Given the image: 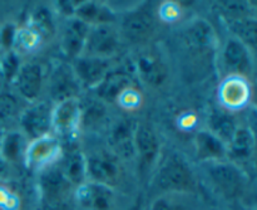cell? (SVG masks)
Returning <instances> with one entry per match:
<instances>
[{
  "label": "cell",
  "instance_id": "6da1fadb",
  "mask_svg": "<svg viewBox=\"0 0 257 210\" xmlns=\"http://www.w3.org/2000/svg\"><path fill=\"white\" fill-rule=\"evenodd\" d=\"M153 189L162 194H197V176L180 154H170L158 165L152 180Z\"/></svg>",
  "mask_w": 257,
  "mask_h": 210
},
{
  "label": "cell",
  "instance_id": "7a4b0ae2",
  "mask_svg": "<svg viewBox=\"0 0 257 210\" xmlns=\"http://www.w3.org/2000/svg\"><path fill=\"white\" fill-rule=\"evenodd\" d=\"M201 168L211 188L226 200H236L247 189L246 174L237 164L227 159L201 163Z\"/></svg>",
  "mask_w": 257,
  "mask_h": 210
},
{
  "label": "cell",
  "instance_id": "3957f363",
  "mask_svg": "<svg viewBox=\"0 0 257 210\" xmlns=\"http://www.w3.org/2000/svg\"><path fill=\"white\" fill-rule=\"evenodd\" d=\"M125 199L118 189L87 180L74 189L70 201L74 210H128Z\"/></svg>",
  "mask_w": 257,
  "mask_h": 210
},
{
  "label": "cell",
  "instance_id": "277c9868",
  "mask_svg": "<svg viewBox=\"0 0 257 210\" xmlns=\"http://www.w3.org/2000/svg\"><path fill=\"white\" fill-rule=\"evenodd\" d=\"M87 180L117 189L123 181L122 160L112 150H97L85 155Z\"/></svg>",
  "mask_w": 257,
  "mask_h": 210
},
{
  "label": "cell",
  "instance_id": "5b68a950",
  "mask_svg": "<svg viewBox=\"0 0 257 210\" xmlns=\"http://www.w3.org/2000/svg\"><path fill=\"white\" fill-rule=\"evenodd\" d=\"M38 191L40 203H63L70 201L74 186L63 174L57 164L38 173Z\"/></svg>",
  "mask_w": 257,
  "mask_h": 210
},
{
  "label": "cell",
  "instance_id": "8992f818",
  "mask_svg": "<svg viewBox=\"0 0 257 210\" xmlns=\"http://www.w3.org/2000/svg\"><path fill=\"white\" fill-rule=\"evenodd\" d=\"M53 106L50 101H37L25 108L19 117L20 132L29 141L38 140L52 132Z\"/></svg>",
  "mask_w": 257,
  "mask_h": 210
},
{
  "label": "cell",
  "instance_id": "52a82bcc",
  "mask_svg": "<svg viewBox=\"0 0 257 210\" xmlns=\"http://www.w3.org/2000/svg\"><path fill=\"white\" fill-rule=\"evenodd\" d=\"M120 42L122 37L115 24L93 25L89 29L83 54L112 59L119 52Z\"/></svg>",
  "mask_w": 257,
  "mask_h": 210
},
{
  "label": "cell",
  "instance_id": "ba28073f",
  "mask_svg": "<svg viewBox=\"0 0 257 210\" xmlns=\"http://www.w3.org/2000/svg\"><path fill=\"white\" fill-rule=\"evenodd\" d=\"M62 153L63 146L60 140L57 136L50 133L44 137L28 143L23 163L28 169L39 173L43 169L57 164Z\"/></svg>",
  "mask_w": 257,
  "mask_h": 210
},
{
  "label": "cell",
  "instance_id": "9c48e42d",
  "mask_svg": "<svg viewBox=\"0 0 257 210\" xmlns=\"http://www.w3.org/2000/svg\"><path fill=\"white\" fill-rule=\"evenodd\" d=\"M80 91L82 86L70 63H60L50 73L48 80V96L50 102L54 105L70 98H78Z\"/></svg>",
  "mask_w": 257,
  "mask_h": 210
},
{
  "label": "cell",
  "instance_id": "30bf717a",
  "mask_svg": "<svg viewBox=\"0 0 257 210\" xmlns=\"http://www.w3.org/2000/svg\"><path fill=\"white\" fill-rule=\"evenodd\" d=\"M118 29L120 37L130 43L146 42L155 30V18L150 9L133 8L123 15Z\"/></svg>",
  "mask_w": 257,
  "mask_h": 210
},
{
  "label": "cell",
  "instance_id": "8fae6325",
  "mask_svg": "<svg viewBox=\"0 0 257 210\" xmlns=\"http://www.w3.org/2000/svg\"><path fill=\"white\" fill-rule=\"evenodd\" d=\"M221 63L228 76H241L248 78L253 73L251 49L235 37L226 40L221 52Z\"/></svg>",
  "mask_w": 257,
  "mask_h": 210
},
{
  "label": "cell",
  "instance_id": "7c38bea8",
  "mask_svg": "<svg viewBox=\"0 0 257 210\" xmlns=\"http://www.w3.org/2000/svg\"><path fill=\"white\" fill-rule=\"evenodd\" d=\"M80 101L79 98H70L53 106L52 131L57 137L68 138L75 135L80 127Z\"/></svg>",
  "mask_w": 257,
  "mask_h": 210
},
{
  "label": "cell",
  "instance_id": "4fadbf2b",
  "mask_svg": "<svg viewBox=\"0 0 257 210\" xmlns=\"http://www.w3.org/2000/svg\"><path fill=\"white\" fill-rule=\"evenodd\" d=\"M13 81L20 97L30 103L37 102L45 85L44 71L37 62L23 63Z\"/></svg>",
  "mask_w": 257,
  "mask_h": 210
},
{
  "label": "cell",
  "instance_id": "5bb4252c",
  "mask_svg": "<svg viewBox=\"0 0 257 210\" xmlns=\"http://www.w3.org/2000/svg\"><path fill=\"white\" fill-rule=\"evenodd\" d=\"M90 25L75 17L65 18L60 30V48L65 57L74 60L84 52Z\"/></svg>",
  "mask_w": 257,
  "mask_h": 210
},
{
  "label": "cell",
  "instance_id": "9a60e30c",
  "mask_svg": "<svg viewBox=\"0 0 257 210\" xmlns=\"http://www.w3.org/2000/svg\"><path fill=\"white\" fill-rule=\"evenodd\" d=\"M218 100L223 110L228 112L242 110L251 100V86L247 78L227 76L218 88Z\"/></svg>",
  "mask_w": 257,
  "mask_h": 210
},
{
  "label": "cell",
  "instance_id": "2e32d148",
  "mask_svg": "<svg viewBox=\"0 0 257 210\" xmlns=\"http://www.w3.org/2000/svg\"><path fill=\"white\" fill-rule=\"evenodd\" d=\"M73 71L82 87L95 88L112 69L110 59L80 55L72 62Z\"/></svg>",
  "mask_w": 257,
  "mask_h": 210
},
{
  "label": "cell",
  "instance_id": "e0dca14e",
  "mask_svg": "<svg viewBox=\"0 0 257 210\" xmlns=\"http://www.w3.org/2000/svg\"><path fill=\"white\" fill-rule=\"evenodd\" d=\"M135 86L132 76L123 69H110L102 82L94 88L97 98L107 103L118 102L120 96L125 91L131 90Z\"/></svg>",
  "mask_w": 257,
  "mask_h": 210
},
{
  "label": "cell",
  "instance_id": "ac0fdd59",
  "mask_svg": "<svg viewBox=\"0 0 257 210\" xmlns=\"http://www.w3.org/2000/svg\"><path fill=\"white\" fill-rule=\"evenodd\" d=\"M137 123L130 120H119L115 122L110 131V145L112 151L120 160H132L136 158L135 151V130Z\"/></svg>",
  "mask_w": 257,
  "mask_h": 210
},
{
  "label": "cell",
  "instance_id": "d6986e66",
  "mask_svg": "<svg viewBox=\"0 0 257 210\" xmlns=\"http://www.w3.org/2000/svg\"><path fill=\"white\" fill-rule=\"evenodd\" d=\"M135 151L136 158L140 159L141 164L150 166L157 159L160 153V138L150 126L145 123H137L135 130Z\"/></svg>",
  "mask_w": 257,
  "mask_h": 210
},
{
  "label": "cell",
  "instance_id": "ffe728a7",
  "mask_svg": "<svg viewBox=\"0 0 257 210\" xmlns=\"http://www.w3.org/2000/svg\"><path fill=\"white\" fill-rule=\"evenodd\" d=\"M57 165L74 188L87 181L85 154L78 148H70L67 151L63 150L59 160L57 161Z\"/></svg>",
  "mask_w": 257,
  "mask_h": 210
},
{
  "label": "cell",
  "instance_id": "44dd1931",
  "mask_svg": "<svg viewBox=\"0 0 257 210\" xmlns=\"http://www.w3.org/2000/svg\"><path fill=\"white\" fill-rule=\"evenodd\" d=\"M196 158L201 163L227 159V145L208 130H201L195 136Z\"/></svg>",
  "mask_w": 257,
  "mask_h": 210
},
{
  "label": "cell",
  "instance_id": "7402d4cb",
  "mask_svg": "<svg viewBox=\"0 0 257 210\" xmlns=\"http://www.w3.org/2000/svg\"><path fill=\"white\" fill-rule=\"evenodd\" d=\"M74 17L83 20L90 27L98 24H115L117 20V14L113 8L98 2L77 3Z\"/></svg>",
  "mask_w": 257,
  "mask_h": 210
},
{
  "label": "cell",
  "instance_id": "603a6c76",
  "mask_svg": "<svg viewBox=\"0 0 257 210\" xmlns=\"http://www.w3.org/2000/svg\"><path fill=\"white\" fill-rule=\"evenodd\" d=\"M255 135L251 128L246 126H238L233 137L227 144V160L232 163L248 160L255 153Z\"/></svg>",
  "mask_w": 257,
  "mask_h": 210
},
{
  "label": "cell",
  "instance_id": "cb8c5ba5",
  "mask_svg": "<svg viewBox=\"0 0 257 210\" xmlns=\"http://www.w3.org/2000/svg\"><path fill=\"white\" fill-rule=\"evenodd\" d=\"M186 42L188 47L195 50H206L213 47L216 33L213 27L202 18H197L187 25L185 32Z\"/></svg>",
  "mask_w": 257,
  "mask_h": 210
},
{
  "label": "cell",
  "instance_id": "d4e9b609",
  "mask_svg": "<svg viewBox=\"0 0 257 210\" xmlns=\"http://www.w3.org/2000/svg\"><path fill=\"white\" fill-rule=\"evenodd\" d=\"M207 130L227 145L238 128L235 116L222 107L213 108L208 116Z\"/></svg>",
  "mask_w": 257,
  "mask_h": 210
},
{
  "label": "cell",
  "instance_id": "484cf974",
  "mask_svg": "<svg viewBox=\"0 0 257 210\" xmlns=\"http://www.w3.org/2000/svg\"><path fill=\"white\" fill-rule=\"evenodd\" d=\"M27 138L20 131H9L3 133L0 140V156L8 164H17L24 160Z\"/></svg>",
  "mask_w": 257,
  "mask_h": 210
},
{
  "label": "cell",
  "instance_id": "4316f807",
  "mask_svg": "<svg viewBox=\"0 0 257 210\" xmlns=\"http://www.w3.org/2000/svg\"><path fill=\"white\" fill-rule=\"evenodd\" d=\"M227 24L236 39L242 42L250 49H255L257 39V22L255 15L227 20Z\"/></svg>",
  "mask_w": 257,
  "mask_h": 210
},
{
  "label": "cell",
  "instance_id": "83f0119b",
  "mask_svg": "<svg viewBox=\"0 0 257 210\" xmlns=\"http://www.w3.org/2000/svg\"><path fill=\"white\" fill-rule=\"evenodd\" d=\"M42 37V39L52 38L55 33V19L52 10L45 5H38L33 9L29 18V25Z\"/></svg>",
  "mask_w": 257,
  "mask_h": 210
},
{
  "label": "cell",
  "instance_id": "f1b7e54d",
  "mask_svg": "<svg viewBox=\"0 0 257 210\" xmlns=\"http://www.w3.org/2000/svg\"><path fill=\"white\" fill-rule=\"evenodd\" d=\"M137 69L140 77L151 86H158L165 81L166 68L156 57L145 55L138 59Z\"/></svg>",
  "mask_w": 257,
  "mask_h": 210
},
{
  "label": "cell",
  "instance_id": "f546056e",
  "mask_svg": "<svg viewBox=\"0 0 257 210\" xmlns=\"http://www.w3.org/2000/svg\"><path fill=\"white\" fill-rule=\"evenodd\" d=\"M192 194H162L155 198L148 210H196Z\"/></svg>",
  "mask_w": 257,
  "mask_h": 210
},
{
  "label": "cell",
  "instance_id": "4dcf8cb0",
  "mask_svg": "<svg viewBox=\"0 0 257 210\" xmlns=\"http://www.w3.org/2000/svg\"><path fill=\"white\" fill-rule=\"evenodd\" d=\"M42 42V37L30 27L18 28L14 45H13V52L17 53L18 55L29 54V53L35 52L40 47Z\"/></svg>",
  "mask_w": 257,
  "mask_h": 210
},
{
  "label": "cell",
  "instance_id": "1f68e13d",
  "mask_svg": "<svg viewBox=\"0 0 257 210\" xmlns=\"http://www.w3.org/2000/svg\"><path fill=\"white\" fill-rule=\"evenodd\" d=\"M80 110H82V116H80V126H94L103 120L107 116V105L99 98L90 100L85 106L80 103Z\"/></svg>",
  "mask_w": 257,
  "mask_h": 210
},
{
  "label": "cell",
  "instance_id": "d6a6232c",
  "mask_svg": "<svg viewBox=\"0 0 257 210\" xmlns=\"http://www.w3.org/2000/svg\"><path fill=\"white\" fill-rule=\"evenodd\" d=\"M218 9L227 20L252 17L253 8L248 2H220Z\"/></svg>",
  "mask_w": 257,
  "mask_h": 210
},
{
  "label": "cell",
  "instance_id": "836d02e7",
  "mask_svg": "<svg viewBox=\"0 0 257 210\" xmlns=\"http://www.w3.org/2000/svg\"><path fill=\"white\" fill-rule=\"evenodd\" d=\"M19 68V55L15 52H13V50L5 52V54L2 58V62H0V71L4 75V77L9 81L14 80L15 75H17Z\"/></svg>",
  "mask_w": 257,
  "mask_h": 210
},
{
  "label": "cell",
  "instance_id": "e575fe53",
  "mask_svg": "<svg viewBox=\"0 0 257 210\" xmlns=\"http://www.w3.org/2000/svg\"><path fill=\"white\" fill-rule=\"evenodd\" d=\"M17 30L18 27L13 23H5L0 27V48H3L5 52L13 50Z\"/></svg>",
  "mask_w": 257,
  "mask_h": 210
},
{
  "label": "cell",
  "instance_id": "d590c367",
  "mask_svg": "<svg viewBox=\"0 0 257 210\" xmlns=\"http://www.w3.org/2000/svg\"><path fill=\"white\" fill-rule=\"evenodd\" d=\"M18 206L19 200L17 195L8 188L0 185V210H18Z\"/></svg>",
  "mask_w": 257,
  "mask_h": 210
},
{
  "label": "cell",
  "instance_id": "8d00e7d4",
  "mask_svg": "<svg viewBox=\"0 0 257 210\" xmlns=\"http://www.w3.org/2000/svg\"><path fill=\"white\" fill-rule=\"evenodd\" d=\"M17 111V102L9 95L0 96V120H7L12 117Z\"/></svg>",
  "mask_w": 257,
  "mask_h": 210
},
{
  "label": "cell",
  "instance_id": "74e56055",
  "mask_svg": "<svg viewBox=\"0 0 257 210\" xmlns=\"http://www.w3.org/2000/svg\"><path fill=\"white\" fill-rule=\"evenodd\" d=\"M161 8H162L161 9V17H162V19L171 22V20H176L178 18V9L176 8V5L173 3H165L163 7Z\"/></svg>",
  "mask_w": 257,
  "mask_h": 210
},
{
  "label": "cell",
  "instance_id": "f35d334b",
  "mask_svg": "<svg viewBox=\"0 0 257 210\" xmlns=\"http://www.w3.org/2000/svg\"><path fill=\"white\" fill-rule=\"evenodd\" d=\"M37 210H74L72 201H63V203H40Z\"/></svg>",
  "mask_w": 257,
  "mask_h": 210
},
{
  "label": "cell",
  "instance_id": "ab89813d",
  "mask_svg": "<svg viewBox=\"0 0 257 210\" xmlns=\"http://www.w3.org/2000/svg\"><path fill=\"white\" fill-rule=\"evenodd\" d=\"M9 173V164L0 156V180H4Z\"/></svg>",
  "mask_w": 257,
  "mask_h": 210
},
{
  "label": "cell",
  "instance_id": "60d3db41",
  "mask_svg": "<svg viewBox=\"0 0 257 210\" xmlns=\"http://www.w3.org/2000/svg\"><path fill=\"white\" fill-rule=\"evenodd\" d=\"M3 133L4 132H2V131H0V140H2V137H3Z\"/></svg>",
  "mask_w": 257,
  "mask_h": 210
}]
</instances>
